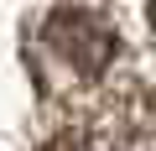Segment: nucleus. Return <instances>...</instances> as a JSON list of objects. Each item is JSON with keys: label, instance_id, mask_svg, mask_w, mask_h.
<instances>
[{"label": "nucleus", "instance_id": "1", "mask_svg": "<svg viewBox=\"0 0 156 151\" xmlns=\"http://www.w3.org/2000/svg\"><path fill=\"white\" fill-rule=\"evenodd\" d=\"M120 42L109 31V21L89 5H57L42 16L37 37H31V68L42 89H89L99 84L109 63H115Z\"/></svg>", "mask_w": 156, "mask_h": 151}, {"label": "nucleus", "instance_id": "2", "mask_svg": "<svg viewBox=\"0 0 156 151\" xmlns=\"http://www.w3.org/2000/svg\"><path fill=\"white\" fill-rule=\"evenodd\" d=\"M115 151H156V89H140L115 125Z\"/></svg>", "mask_w": 156, "mask_h": 151}, {"label": "nucleus", "instance_id": "3", "mask_svg": "<svg viewBox=\"0 0 156 151\" xmlns=\"http://www.w3.org/2000/svg\"><path fill=\"white\" fill-rule=\"evenodd\" d=\"M42 151H115V146H104V141H94L89 130H62L57 141H47Z\"/></svg>", "mask_w": 156, "mask_h": 151}, {"label": "nucleus", "instance_id": "4", "mask_svg": "<svg viewBox=\"0 0 156 151\" xmlns=\"http://www.w3.org/2000/svg\"><path fill=\"white\" fill-rule=\"evenodd\" d=\"M151 26H156V0H151Z\"/></svg>", "mask_w": 156, "mask_h": 151}]
</instances>
